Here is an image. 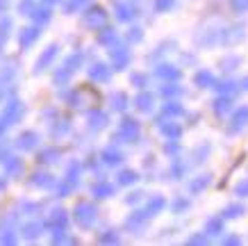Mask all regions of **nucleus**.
I'll use <instances>...</instances> for the list:
<instances>
[{
  "label": "nucleus",
  "instance_id": "f257e3e1",
  "mask_svg": "<svg viewBox=\"0 0 248 246\" xmlns=\"http://www.w3.org/2000/svg\"><path fill=\"white\" fill-rule=\"evenodd\" d=\"M100 96H98L96 89H91V87H78L71 96H68V103L71 107H76V110H87V107H93L98 105Z\"/></svg>",
  "mask_w": 248,
  "mask_h": 246
},
{
  "label": "nucleus",
  "instance_id": "f03ea898",
  "mask_svg": "<svg viewBox=\"0 0 248 246\" xmlns=\"http://www.w3.org/2000/svg\"><path fill=\"white\" fill-rule=\"evenodd\" d=\"M73 216H76V221L82 228H89L96 221V208L91 203H78L76 210H73Z\"/></svg>",
  "mask_w": 248,
  "mask_h": 246
},
{
  "label": "nucleus",
  "instance_id": "7ed1b4c3",
  "mask_svg": "<svg viewBox=\"0 0 248 246\" xmlns=\"http://www.w3.org/2000/svg\"><path fill=\"white\" fill-rule=\"evenodd\" d=\"M84 25H87V28H93V30H100V28H105V25H107V14H105V9H100V7L87 9V14H84Z\"/></svg>",
  "mask_w": 248,
  "mask_h": 246
},
{
  "label": "nucleus",
  "instance_id": "20e7f679",
  "mask_svg": "<svg viewBox=\"0 0 248 246\" xmlns=\"http://www.w3.org/2000/svg\"><path fill=\"white\" fill-rule=\"evenodd\" d=\"M80 62H82V55H71L66 62H64V66L55 73V82H66L71 75L78 71V66H80Z\"/></svg>",
  "mask_w": 248,
  "mask_h": 246
},
{
  "label": "nucleus",
  "instance_id": "39448f33",
  "mask_svg": "<svg viewBox=\"0 0 248 246\" xmlns=\"http://www.w3.org/2000/svg\"><path fill=\"white\" fill-rule=\"evenodd\" d=\"M119 137L121 139H125V142H137V137H139V123L132 121V119H125L123 123H121Z\"/></svg>",
  "mask_w": 248,
  "mask_h": 246
},
{
  "label": "nucleus",
  "instance_id": "423d86ee",
  "mask_svg": "<svg viewBox=\"0 0 248 246\" xmlns=\"http://www.w3.org/2000/svg\"><path fill=\"white\" fill-rule=\"evenodd\" d=\"M128 62H130V52L125 50V48H114L112 50V64L114 68H125L128 66Z\"/></svg>",
  "mask_w": 248,
  "mask_h": 246
},
{
  "label": "nucleus",
  "instance_id": "0eeeda50",
  "mask_svg": "<svg viewBox=\"0 0 248 246\" xmlns=\"http://www.w3.org/2000/svg\"><path fill=\"white\" fill-rule=\"evenodd\" d=\"M21 114H23V105L18 103V100H12V103L7 105V110H5V121H7V126L21 119Z\"/></svg>",
  "mask_w": 248,
  "mask_h": 246
},
{
  "label": "nucleus",
  "instance_id": "6e6552de",
  "mask_svg": "<svg viewBox=\"0 0 248 246\" xmlns=\"http://www.w3.org/2000/svg\"><path fill=\"white\" fill-rule=\"evenodd\" d=\"M48 226L53 228V230H64V226H66V212L64 210H55L50 219H48Z\"/></svg>",
  "mask_w": 248,
  "mask_h": 246
},
{
  "label": "nucleus",
  "instance_id": "1a4fd4ad",
  "mask_svg": "<svg viewBox=\"0 0 248 246\" xmlns=\"http://www.w3.org/2000/svg\"><path fill=\"white\" fill-rule=\"evenodd\" d=\"M89 75H91V80L107 82L109 80V68H107L105 64H93V66L89 68Z\"/></svg>",
  "mask_w": 248,
  "mask_h": 246
},
{
  "label": "nucleus",
  "instance_id": "9d476101",
  "mask_svg": "<svg viewBox=\"0 0 248 246\" xmlns=\"http://www.w3.org/2000/svg\"><path fill=\"white\" fill-rule=\"evenodd\" d=\"M105 123H107V114L105 112H98V110H93V112L89 114V128L100 130V128H105Z\"/></svg>",
  "mask_w": 248,
  "mask_h": 246
},
{
  "label": "nucleus",
  "instance_id": "9b49d317",
  "mask_svg": "<svg viewBox=\"0 0 248 246\" xmlns=\"http://www.w3.org/2000/svg\"><path fill=\"white\" fill-rule=\"evenodd\" d=\"M57 55V46H50V48H46V52L39 57V62H37V71H44L50 62H53V57Z\"/></svg>",
  "mask_w": 248,
  "mask_h": 246
},
{
  "label": "nucleus",
  "instance_id": "f8f14e48",
  "mask_svg": "<svg viewBox=\"0 0 248 246\" xmlns=\"http://www.w3.org/2000/svg\"><path fill=\"white\" fill-rule=\"evenodd\" d=\"M37 142H39V137L34 132H23L21 137H18V146H21V148H25V150L34 148V146H37Z\"/></svg>",
  "mask_w": 248,
  "mask_h": 246
},
{
  "label": "nucleus",
  "instance_id": "ddd939ff",
  "mask_svg": "<svg viewBox=\"0 0 248 246\" xmlns=\"http://www.w3.org/2000/svg\"><path fill=\"white\" fill-rule=\"evenodd\" d=\"M5 169H7L9 176H18L23 171V164L21 160H16V157H5Z\"/></svg>",
  "mask_w": 248,
  "mask_h": 246
},
{
  "label": "nucleus",
  "instance_id": "4468645a",
  "mask_svg": "<svg viewBox=\"0 0 248 246\" xmlns=\"http://www.w3.org/2000/svg\"><path fill=\"white\" fill-rule=\"evenodd\" d=\"M37 37H39L37 28H28V30H23L21 32V46H23V48H28L32 41H37Z\"/></svg>",
  "mask_w": 248,
  "mask_h": 246
},
{
  "label": "nucleus",
  "instance_id": "2eb2a0df",
  "mask_svg": "<svg viewBox=\"0 0 248 246\" xmlns=\"http://www.w3.org/2000/svg\"><path fill=\"white\" fill-rule=\"evenodd\" d=\"M114 187L109 185V182H98V185H93V194L98 196V198H107V196H112Z\"/></svg>",
  "mask_w": 248,
  "mask_h": 246
},
{
  "label": "nucleus",
  "instance_id": "dca6fc26",
  "mask_svg": "<svg viewBox=\"0 0 248 246\" xmlns=\"http://www.w3.org/2000/svg\"><path fill=\"white\" fill-rule=\"evenodd\" d=\"M116 16H119V21H130V18H135V7H130V5H116Z\"/></svg>",
  "mask_w": 248,
  "mask_h": 246
},
{
  "label": "nucleus",
  "instance_id": "f3484780",
  "mask_svg": "<svg viewBox=\"0 0 248 246\" xmlns=\"http://www.w3.org/2000/svg\"><path fill=\"white\" fill-rule=\"evenodd\" d=\"M30 16H32V18H34L37 23H46L48 18H50V9H48V7H34V9L30 12Z\"/></svg>",
  "mask_w": 248,
  "mask_h": 246
},
{
  "label": "nucleus",
  "instance_id": "a211bd4d",
  "mask_svg": "<svg viewBox=\"0 0 248 246\" xmlns=\"http://www.w3.org/2000/svg\"><path fill=\"white\" fill-rule=\"evenodd\" d=\"M98 41H100L103 46L114 44V41H116V32H114L112 28H103V32L98 34Z\"/></svg>",
  "mask_w": 248,
  "mask_h": 246
},
{
  "label": "nucleus",
  "instance_id": "6ab92c4d",
  "mask_svg": "<svg viewBox=\"0 0 248 246\" xmlns=\"http://www.w3.org/2000/svg\"><path fill=\"white\" fill-rule=\"evenodd\" d=\"M121 160H123V155H121L116 148H107L105 153H103V162L105 164H119Z\"/></svg>",
  "mask_w": 248,
  "mask_h": 246
},
{
  "label": "nucleus",
  "instance_id": "aec40b11",
  "mask_svg": "<svg viewBox=\"0 0 248 246\" xmlns=\"http://www.w3.org/2000/svg\"><path fill=\"white\" fill-rule=\"evenodd\" d=\"M137 107H139L141 112H148V110L153 107V96L151 94H139V96H137Z\"/></svg>",
  "mask_w": 248,
  "mask_h": 246
},
{
  "label": "nucleus",
  "instance_id": "412c9836",
  "mask_svg": "<svg viewBox=\"0 0 248 246\" xmlns=\"http://www.w3.org/2000/svg\"><path fill=\"white\" fill-rule=\"evenodd\" d=\"M32 185H39V187H50L53 185V178H50V176H48V173H34V176H32Z\"/></svg>",
  "mask_w": 248,
  "mask_h": 246
},
{
  "label": "nucleus",
  "instance_id": "4be33fe9",
  "mask_svg": "<svg viewBox=\"0 0 248 246\" xmlns=\"http://www.w3.org/2000/svg\"><path fill=\"white\" fill-rule=\"evenodd\" d=\"M112 105H114V110H125L128 107V96L125 94H114L112 96Z\"/></svg>",
  "mask_w": 248,
  "mask_h": 246
},
{
  "label": "nucleus",
  "instance_id": "5701e85b",
  "mask_svg": "<svg viewBox=\"0 0 248 246\" xmlns=\"http://www.w3.org/2000/svg\"><path fill=\"white\" fill-rule=\"evenodd\" d=\"M164 208V198H153L151 203H148V210H146V212H143V214L146 216H151V214H155V212H159V210Z\"/></svg>",
  "mask_w": 248,
  "mask_h": 246
},
{
  "label": "nucleus",
  "instance_id": "b1692460",
  "mask_svg": "<svg viewBox=\"0 0 248 246\" xmlns=\"http://www.w3.org/2000/svg\"><path fill=\"white\" fill-rule=\"evenodd\" d=\"M157 75H159V78H166V80H175L180 73H178L173 66H159L157 68Z\"/></svg>",
  "mask_w": 248,
  "mask_h": 246
},
{
  "label": "nucleus",
  "instance_id": "393cba45",
  "mask_svg": "<svg viewBox=\"0 0 248 246\" xmlns=\"http://www.w3.org/2000/svg\"><path fill=\"white\" fill-rule=\"evenodd\" d=\"M57 157H60V150L48 148V150H44V153L39 155V160H41V162H46V164H50V162H57Z\"/></svg>",
  "mask_w": 248,
  "mask_h": 246
},
{
  "label": "nucleus",
  "instance_id": "a878e982",
  "mask_svg": "<svg viewBox=\"0 0 248 246\" xmlns=\"http://www.w3.org/2000/svg\"><path fill=\"white\" fill-rule=\"evenodd\" d=\"M23 232H25V237L28 239L39 237V232H41V224H28L25 228H23Z\"/></svg>",
  "mask_w": 248,
  "mask_h": 246
},
{
  "label": "nucleus",
  "instance_id": "bb28decb",
  "mask_svg": "<svg viewBox=\"0 0 248 246\" xmlns=\"http://www.w3.org/2000/svg\"><path fill=\"white\" fill-rule=\"evenodd\" d=\"M232 123H234V128H241V126H246V123H248V107H246V110H239V112L234 114Z\"/></svg>",
  "mask_w": 248,
  "mask_h": 246
},
{
  "label": "nucleus",
  "instance_id": "cd10ccee",
  "mask_svg": "<svg viewBox=\"0 0 248 246\" xmlns=\"http://www.w3.org/2000/svg\"><path fill=\"white\" fill-rule=\"evenodd\" d=\"M137 180V173L135 171H121L119 173V182L121 185H132Z\"/></svg>",
  "mask_w": 248,
  "mask_h": 246
},
{
  "label": "nucleus",
  "instance_id": "c85d7f7f",
  "mask_svg": "<svg viewBox=\"0 0 248 246\" xmlns=\"http://www.w3.org/2000/svg\"><path fill=\"white\" fill-rule=\"evenodd\" d=\"M162 132L164 134H169V137H178V134H180V128L175 126V123H162Z\"/></svg>",
  "mask_w": 248,
  "mask_h": 246
},
{
  "label": "nucleus",
  "instance_id": "c756f323",
  "mask_svg": "<svg viewBox=\"0 0 248 246\" xmlns=\"http://www.w3.org/2000/svg\"><path fill=\"white\" fill-rule=\"evenodd\" d=\"M9 25H12V23H9L7 18H2V23H0V41H5V39H7Z\"/></svg>",
  "mask_w": 248,
  "mask_h": 246
},
{
  "label": "nucleus",
  "instance_id": "7c9ffc66",
  "mask_svg": "<svg viewBox=\"0 0 248 246\" xmlns=\"http://www.w3.org/2000/svg\"><path fill=\"white\" fill-rule=\"evenodd\" d=\"M180 112H182V107L178 103H169L164 107V114H180Z\"/></svg>",
  "mask_w": 248,
  "mask_h": 246
},
{
  "label": "nucleus",
  "instance_id": "2f4dec72",
  "mask_svg": "<svg viewBox=\"0 0 248 246\" xmlns=\"http://www.w3.org/2000/svg\"><path fill=\"white\" fill-rule=\"evenodd\" d=\"M196 82H198V84H212V75L210 73H198L196 75Z\"/></svg>",
  "mask_w": 248,
  "mask_h": 246
},
{
  "label": "nucleus",
  "instance_id": "473e14b6",
  "mask_svg": "<svg viewBox=\"0 0 248 246\" xmlns=\"http://www.w3.org/2000/svg\"><path fill=\"white\" fill-rule=\"evenodd\" d=\"M32 5H34V0H23V2H21V12H23V14H30L32 9H34Z\"/></svg>",
  "mask_w": 248,
  "mask_h": 246
},
{
  "label": "nucleus",
  "instance_id": "72a5a7b5",
  "mask_svg": "<svg viewBox=\"0 0 248 246\" xmlns=\"http://www.w3.org/2000/svg\"><path fill=\"white\" fill-rule=\"evenodd\" d=\"M228 105H230V100H228V98H221V100H217V110L223 112V110H228Z\"/></svg>",
  "mask_w": 248,
  "mask_h": 246
},
{
  "label": "nucleus",
  "instance_id": "f704fd0d",
  "mask_svg": "<svg viewBox=\"0 0 248 246\" xmlns=\"http://www.w3.org/2000/svg\"><path fill=\"white\" fill-rule=\"evenodd\" d=\"M239 212H244V210H241L239 205H232V208H228V210H226V216H237Z\"/></svg>",
  "mask_w": 248,
  "mask_h": 246
},
{
  "label": "nucleus",
  "instance_id": "c9c22d12",
  "mask_svg": "<svg viewBox=\"0 0 248 246\" xmlns=\"http://www.w3.org/2000/svg\"><path fill=\"white\" fill-rule=\"evenodd\" d=\"M178 87H164V89H162V94H164V96H175V94H178Z\"/></svg>",
  "mask_w": 248,
  "mask_h": 246
},
{
  "label": "nucleus",
  "instance_id": "e433bc0d",
  "mask_svg": "<svg viewBox=\"0 0 248 246\" xmlns=\"http://www.w3.org/2000/svg\"><path fill=\"white\" fill-rule=\"evenodd\" d=\"M132 82H135L137 87H143V84H146V78H143V75H132Z\"/></svg>",
  "mask_w": 248,
  "mask_h": 246
},
{
  "label": "nucleus",
  "instance_id": "4c0bfd02",
  "mask_svg": "<svg viewBox=\"0 0 248 246\" xmlns=\"http://www.w3.org/2000/svg\"><path fill=\"white\" fill-rule=\"evenodd\" d=\"M100 242H119V237H116V235H114V232H109V235H103V237H100Z\"/></svg>",
  "mask_w": 248,
  "mask_h": 246
},
{
  "label": "nucleus",
  "instance_id": "58836bf2",
  "mask_svg": "<svg viewBox=\"0 0 248 246\" xmlns=\"http://www.w3.org/2000/svg\"><path fill=\"white\" fill-rule=\"evenodd\" d=\"M173 5V0H157V9H166V7H171Z\"/></svg>",
  "mask_w": 248,
  "mask_h": 246
},
{
  "label": "nucleus",
  "instance_id": "ea45409f",
  "mask_svg": "<svg viewBox=\"0 0 248 246\" xmlns=\"http://www.w3.org/2000/svg\"><path fill=\"white\" fill-rule=\"evenodd\" d=\"M203 185H207V178H203V180H198V182H194V185H191V189H194V192H198V189H201Z\"/></svg>",
  "mask_w": 248,
  "mask_h": 246
},
{
  "label": "nucleus",
  "instance_id": "a19ab883",
  "mask_svg": "<svg viewBox=\"0 0 248 246\" xmlns=\"http://www.w3.org/2000/svg\"><path fill=\"white\" fill-rule=\"evenodd\" d=\"M234 7H237V9H246L248 7V0H234Z\"/></svg>",
  "mask_w": 248,
  "mask_h": 246
},
{
  "label": "nucleus",
  "instance_id": "79ce46f5",
  "mask_svg": "<svg viewBox=\"0 0 248 246\" xmlns=\"http://www.w3.org/2000/svg\"><path fill=\"white\" fill-rule=\"evenodd\" d=\"M130 39H132V41H139V39H141V32H139V30H132V32H130Z\"/></svg>",
  "mask_w": 248,
  "mask_h": 246
},
{
  "label": "nucleus",
  "instance_id": "37998d69",
  "mask_svg": "<svg viewBox=\"0 0 248 246\" xmlns=\"http://www.w3.org/2000/svg\"><path fill=\"white\" fill-rule=\"evenodd\" d=\"M207 228H210V230H218V228H221V224H218V221H210V226H207Z\"/></svg>",
  "mask_w": 248,
  "mask_h": 246
},
{
  "label": "nucleus",
  "instance_id": "c03bdc74",
  "mask_svg": "<svg viewBox=\"0 0 248 246\" xmlns=\"http://www.w3.org/2000/svg\"><path fill=\"white\" fill-rule=\"evenodd\" d=\"M5 128H7V121H5V119H0V134L5 132Z\"/></svg>",
  "mask_w": 248,
  "mask_h": 246
},
{
  "label": "nucleus",
  "instance_id": "a18cd8bd",
  "mask_svg": "<svg viewBox=\"0 0 248 246\" xmlns=\"http://www.w3.org/2000/svg\"><path fill=\"white\" fill-rule=\"evenodd\" d=\"M239 194H248V182L246 185H239Z\"/></svg>",
  "mask_w": 248,
  "mask_h": 246
},
{
  "label": "nucleus",
  "instance_id": "49530a36",
  "mask_svg": "<svg viewBox=\"0 0 248 246\" xmlns=\"http://www.w3.org/2000/svg\"><path fill=\"white\" fill-rule=\"evenodd\" d=\"M46 2H57V0H46Z\"/></svg>",
  "mask_w": 248,
  "mask_h": 246
}]
</instances>
